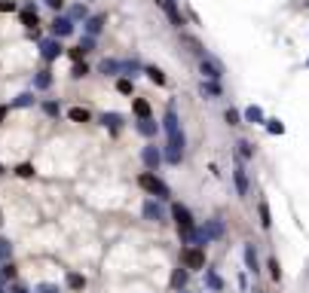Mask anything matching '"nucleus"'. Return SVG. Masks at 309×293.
<instances>
[{
  "mask_svg": "<svg viewBox=\"0 0 309 293\" xmlns=\"http://www.w3.org/2000/svg\"><path fill=\"white\" fill-rule=\"evenodd\" d=\"M138 187L147 193L150 198H159V201H166V198H172V190H169V183L162 180V177H156L153 171H141L138 174Z\"/></svg>",
  "mask_w": 309,
  "mask_h": 293,
  "instance_id": "1",
  "label": "nucleus"
},
{
  "mask_svg": "<svg viewBox=\"0 0 309 293\" xmlns=\"http://www.w3.org/2000/svg\"><path fill=\"white\" fill-rule=\"evenodd\" d=\"M169 214H172V220H175V226H178V235H181V238H184L187 232H193V229H196V220H193V214H190V208H187V205L175 201Z\"/></svg>",
  "mask_w": 309,
  "mask_h": 293,
  "instance_id": "2",
  "label": "nucleus"
},
{
  "mask_svg": "<svg viewBox=\"0 0 309 293\" xmlns=\"http://www.w3.org/2000/svg\"><path fill=\"white\" fill-rule=\"evenodd\" d=\"M181 266H184L187 272L205 269V247H184L181 250Z\"/></svg>",
  "mask_w": 309,
  "mask_h": 293,
  "instance_id": "3",
  "label": "nucleus"
},
{
  "mask_svg": "<svg viewBox=\"0 0 309 293\" xmlns=\"http://www.w3.org/2000/svg\"><path fill=\"white\" fill-rule=\"evenodd\" d=\"M162 132H166V141L184 135V132H181V116H178V107L175 104L166 107V116H162Z\"/></svg>",
  "mask_w": 309,
  "mask_h": 293,
  "instance_id": "4",
  "label": "nucleus"
},
{
  "mask_svg": "<svg viewBox=\"0 0 309 293\" xmlns=\"http://www.w3.org/2000/svg\"><path fill=\"white\" fill-rule=\"evenodd\" d=\"M141 214H144V220H150V223H166V220H169V211L162 208L159 198H147V201H144V208H141Z\"/></svg>",
  "mask_w": 309,
  "mask_h": 293,
  "instance_id": "5",
  "label": "nucleus"
},
{
  "mask_svg": "<svg viewBox=\"0 0 309 293\" xmlns=\"http://www.w3.org/2000/svg\"><path fill=\"white\" fill-rule=\"evenodd\" d=\"M199 73H202V80H217V83H221L224 64L217 58H211V55H205V58H199Z\"/></svg>",
  "mask_w": 309,
  "mask_h": 293,
  "instance_id": "6",
  "label": "nucleus"
},
{
  "mask_svg": "<svg viewBox=\"0 0 309 293\" xmlns=\"http://www.w3.org/2000/svg\"><path fill=\"white\" fill-rule=\"evenodd\" d=\"M141 162L147 165V171H156L159 165L166 162V159H162V146H156V144H147V146L141 150Z\"/></svg>",
  "mask_w": 309,
  "mask_h": 293,
  "instance_id": "7",
  "label": "nucleus"
},
{
  "mask_svg": "<svg viewBox=\"0 0 309 293\" xmlns=\"http://www.w3.org/2000/svg\"><path fill=\"white\" fill-rule=\"evenodd\" d=\"M199 232L208 238V244L211 242H221V238H224V220L221 217H211V220H205V223L199 226Z\"/></svg>",
  "mask_w": 309,
  "mask_h": 293,
  "instance_id": "8",
  "label": "nucleus"
},
{
  "mask_svg": "<svg viewBox=\"0 0 309 293\" xmlns=\"http://www.w3.org/2000/svg\"><path fill=\"white\" fill-rule=\"evenodd\" d=\"M233 183H236V195H239V198H245L251 183H248V168H245L242 162H236V168H233Z\"/></svg>",
  "mask_w": 309,
  "mask_h": 293,
  "instance_id": "9",
  "label": "nucleus"
},
{
  "mask_svg": "<svg viewBox=\"0 0 309 293\" xmlns=\"http://www.w3.org/2000/svg\"><path fill=\"white\" fill-rule=\"evenodd\" d=\"M153 3H156L162 12H166V15H169V22L181 31V25H184V15H181V6L175 3V0H153Z\"/></svg>",
  "mask_w": 309,
  "mask_h": 293,
  "instance_id": "10",
  "label": "nucleus"
},
{
  "mask_svg": "<svg viewBox=\"0 0 309 293\" xmlns=\"http://www.w3.org/2000/svg\"><path fill=\"white\" fill-rule=\"evenodd\" d=\"M62 43H59V37H46V40H40V55L46 61H56V58H62Z\"/></svg>",
  "mask_w": 309,
  "mask_h": 293,
  "instance_id": "11",
  "label": "nucleus"
},
{
  "mask_svg": "<svg viewBox=\"0 0 309 293\" xmlns=\"http://www.w3.org/2000/svg\"><path fill=\"white\" fill-rule=\"evenodd\" d=\"M70 34H74V22H70L67 15H56V18H52V37H59V40H62V37H70Z\"/></svg>",
  "mask_w": 309,
  "mask_h": 293,
  "instance_id": "12",
  "label": "nucleus"
},
{
  "mask_svg": "<svg viewBox=\"0 0 309 293\" xmlns=\"http://www.w3.org/2000/svg\"><path fill=\"white\" fill-rule=\"evenodd\" d=\"M199 95L208 98V101H214V98L224 95V89H221V83H217V80H202V83H199Z\"/></svg>",
  "mask_w": 309,
  "mask_h": 293,
  "instance_id": "13",
  "label": "nucleus"
},
{
  "mask_svg": "<svg viewBox=\"0 0 309 293\" xmlns=\"http://www.w3.org/2000/svg\"><path fill=\"white\" fill-rule=\"evenodd\" d=\"M135 132L141 135V138H156V132H159V122L150 116V119H138L135 122Z\"/></svg>",
  "mask_w": 309,
  "mask_h": 293,
  "instance_id": "14",
  "label": "nucleus"
},
{
  "mask_svg": "<svg viewBox=\"0 0 309 293\" xmlns=\"http://www.w3.org/2000/svg\"><path fill=\"white\" fill-rule=\"evenodd\" d=\"M242 256H245V269L251 275H260V263H257V250H254V244H245L242 247Z\"/></svg>",
  "mask_w": 309,
  "mask_h": 293,
  "instance_id": "15",
  "label": "nucleus"
},
{
  "mask_svg": "<svg viewBox=\"0 0 309 293\" xmlns=\"http://www.w3.org/2000/svg\"><path fill=\"white\" fill-rule=\"evenodd\" d=\"M242 119H245V122H251V125H263V122H266V113H263V107L251 104V107H245Z\"/></svg>",
  "mask_w": 309,
  "mask_h": 293,
  "instance_id": "16",
  "label": "nucleus"
},
{
  "mask_svg": "<svg viewBox=\"0 0 309 293\" xmlns=\"http://www.w3.org/2000/svg\"><path fill=\"white\" fill-rule=\"evenodd\" d=\"M202 272H205V287H208L211 293H221V290H224V278H221V275H217L214 269H208V266H205Z\"/></svg>",
  "mask_w": 309,
  "mask_h": 293,
  "instance_id": "17",
  "label": "nucleus"
},
{
  "mask_svg": "<svg viewBox=\"0 0 309 293\" xmlns=\"http://www.w3.org/2000/svg\"><path fill=\"white\" fill-rule=\"evenodd\" d=\"M22 25L28 28V31H37V25H40V18H37V6H25L22 9Z\"/></svg>",
  "mask_w": 309,
  "mask_h": 293,
  "instance_id": "18",
  "label": "nucleus"
},
{
  "mask_svg": "<svg viewBox=\"0 0 309 293\" xmlns=\"http://www.w3.org/2000/svg\"><path fill=\"white\" fill-rule=\"evenodd\" d=\"M181 43H184V46H187L193 55H199V58H205V55H208V52H205V46L199 43L196 37H190V34H181Z\"/></svg>",
  "mask_w": 309,
  "mask_h": 293,
  "instance_id": "19",
  "label": "nucleus"
},
{
  "mask_svg": "<svg viewBox=\"0 0 309 293\" xmlns=\"http://www.w3.org/2000/svg\"><path fill=\"white\" fill-rule=\"evenodd\" d=\"M257 223H260V229H269L272 226V211H269V205L260 198L257 201Z\"/></svg>",
  "mask_w": 309,
  "mask_h": 293,
  "instance_id": "20",
  "label": "nucleus"
},
{
  "mask_svg": "<svg viewBox=\"0 0 309 293\" xmlns=\"http://www.w3.org/2000/svg\"><path fill=\"white\" fill-rule=\"evenodd\" d=\"M83 25H86V37H98L104 28V15H89Z\"/></svg>",
  "mask_w": 309,
  "mask_h": 293,
  "instance_id": "21",
  "label": "nucleus"
},
{
  "mask_svg": "<svg viewBox=\"0 0 309 293\" xmlns=\"http://www.w3.org/2000/svg\"><path fill=\"white\" fill-rule=\"evenodd\" d=\"M98 70L104 73V77H117V73H123V61H117V58H104V61L98 64Z\"/></svg>",
  "mask_w": 309,
  "mask_h": 293,
  "instance_id": "22",
  "label": "nucleus"
},
{
  "mask_svg": "<svg viewBox=\"0 0 309 293\" xmlns=\"http://www.w3.org/2000/svg\"><path fill=\"white\" fill-rule=\"evenodd\" d=\"M52 86V70H37V77H34V92H46Z\"/></svg>",
  "mask_w": 309,
  "mask_h": 293,
  "instance_id": "23",
  "label": "nucleus"
},
{
  "mask_svg": "<svg viewBox=\"0 0 309 293\" xmlns=\"http://www.w3.org/2000/svg\"><path fill=\"white\" fill-rule=\"evenodd\" d=\"M187 281H190V272H187L184 266H181V269H175V275H172V287H175L178 293L187 287Z\"/></svg>",
  "mask_w": 309,
  "mask_h": 293,
  "instance_id": "24",
  "label": "nucleus"
},
{
  "mask_svg": "<svg viewBox=\"0 0 309 293\" xmlns=\"http://www.w3.org/2000/svg\"><path fill=\"white\" fill-rule=\"evenodd\" d=\"M132 113H135L138 119H150V104L144 101V98H135V101H132Z\"/></svg>",
  "mask_w": 309,
  "mask_h": 293,
  "instance_id": "25",
  "label": "nucleus"
},
{
  "mask_svg": "<svg viewBox=\"0 0 309 293\" xmlns=\"http://www.w3.org/2000/svg\"><path fill=\"white\" fill-rule=\"evenodd\" d=\"M67 119L70 122H89V119H92V113H89L86 107H70L67 110Z\"/></svg>",
  "mask_w": 309,
  "mask_h": 293,
  "instance_id": "26",
  "label": "nucleus"
},
{
  "mask_svg": "<svg viewBox=\"0 0 309 293\" xmlns=\"http://www.w3.org/2000/svg\"><path fill=\"white\" fill-rule=\"evenodd\" d=\"M236 156H239V159H251L254 156V144L251 141H236Z\"/></svg>",
  "mask_w": 309,
  "mask_h": 293,
  "instance_id": "27",
  "label": "nucleus"
},
{
  "mask_svg": "<svg viewBox=\"0 0 309 293\" xmlns=\"http://www.w3.org/2000/svg\"><path fill=\"white\" fill-rule=\"evenodd\" d=\"M101 125H107L111 132H120V125H123V116H120V113H101Z\"/></svg>",
  "mask_w": 309,
  "mask_h": 293,
  "instance_id": "28",
  "label": "nucleus"
},
{
  "mask_svg": "<svg viewBox=\"0 0 309 293\" xmlns=\"http://www.w3.org/2000/svg\"><path fill=\"white\" fill-rule=\"evenodd\" d=\"M144 73H147V77H150V83H156V86H166V73H162L159 67L147 64V67H144Z\"/></svg>",
  "mask_w": 309,
  "mask_h": 293,
  "instance_id": "29",
  "label": "nucleus"
},
{
  "mask_svg": "<svg viewBox=\"0 0 309 293\" xmlns=\"http://www.w3.org/2000/svg\"><path fill=\"white\" fill-rule=\"evenodd\" d=\"M64 281H67L70 290H83V287H86V278H83V275H77V272H67Z\"/></svg>",
  "mask_w": 309,
  "mask_h": 293,
  "instance_id": "30",
  "label": "nucleus"
},
{
  "mask_svg": "<svg viewBox=\"0 0 309 293\" xmlns=\"http://www.w3.org/2000/svg\"><path fill=\"white\" fill-rule=\"evenodd\" d=\"M6 260H12V242L0 235V263H6Z\"/></svg>",
  "mask_w": 309,
  "mask_h": 293,
  "instance_id": "31",
  "label": "nucleus"
},
{
  "mask_svg": "<svg viewBox=\"0 0 309 293\" xmlns=\"http://www.w3.org/2000/svg\"><path fill=\"white\" fill-rule=\"evenodd\" d=\"M266 269H269V278H272V281H282V266H279V260H276V256H269Z\"/></svg>",
  "mask_w": 309,
  "mask_h": 293,
  "instance_id": "32",
  "label": "nucleus"
},
{
  "mask_svg": "<svg viewBox=\"0 0 309 293\" xmlns=\"http://www.w3.org/2000/svg\"><path fill=\"white\" fill-rule=\"evenodd\" d=\"M34 101H37V98H34V92H22V95L12 101V107H31Z\"/></svg>",
  "mask_w": 309,
  "mask_h": 293,
  "instance_id": "33",
  "label": "nucleus"
},
{
  "mask_svg": "<svg viewBox=\"0 0 309 293\" xmlns=\"http://www.w3.org/2000/svg\"><path fill=\"white\" fill-rule=\"evenodd\" d=\"M123 73H125V77H138V73H141V64L138 61H123Z\"/></svg>",
  "mask_w": 309,
  "mask_h": 293,
  "instance_id": "34",
  "label": "nucleus"
},
{
  "mask_svg": "<svg viewBox=\"0 0 309 293\" xmlns=\"http://www.w3.org/2000/svg\"><path fill=\"white\" fill-rule=\"evenodd\" d=\"M40 107H43V113H46V116H59V113H62V107H59V101H43Z\"/></svg>",
  "mask_w": 309,
  "mask_h": 293,
  "instance_id": "35",
  "label": "nucleus"
},
{
  "mask_svg": "<svg viewBox=\"0 0 309 293\" xmlns=\"http://www.w3.org/2000/svg\"><path fill=\"white\" fill-rule=\"evenodd\" d=\"M263 125H266V132H269V135H285V125H282L279 119H266Z\"/></svg>",
  "mask_w": 309,
  "mask_h": 293,
  "instance_id": "36",
  "label": "nucleus"
},
{
  "mask_svg": "<svg viewBox=\"0 0 309 293\" xmlns=\"http://www.w3.org/2000/svg\"><path fill=\"white\" fill-rule=\"evenodd\" d=\"M132 80L129 77H123V80H117V92H120V95H132Z\"/></svg>",
  "mask_w": 309,
  "mask_h": 293,
  "instance_id": "37",
  "label": "nucleus"
},
{
  "mask_svg": "<svg viewBox=\"0 0 309 293\" xmlns=\"http://www.w3.org/2000/svg\"><path fill=\"white\" fill-rule=\"evenodd\" d=\"M224 119H227V125H239V122H242V113H239L236 107H230L227 113H224Z\"/></svg>",
  "mask_w": 309,
  "mask_h": 293,
  "instance_id": "38",
  "label": "nucleus"
},
{
  "mask_svg": "<svg viewBox=\"0 0 309 293\" xmlns=\"http://www.w3.org/2000/svg\"><path fill=\"white\" fill-rule=\"evenodd\" d=\"M0 272H3V281H15V266H12V260H6L3 266H0Z\"/></svg>",
  "mask_w": 309,
  "mask_h": 293,
  "instance_id": "39",
  "label": "nucleus"
},
{
  "mask_svg": "<svg viewBox=\"0 0 309 293\" xmlns=\"http://www.w3.org/2000/svg\"><path fill=\"white\" fill-rule=\"evenodd\" d=\"M67 18H70V22H77V18H83V22H86V18H89V12H86V6L80 3V6H74V9H70V15H67Z\"/></svg>",
  "mask_w": 309,
  "mask_h": 293,
  "instance_id": "40",
  "label": "nucleus"
},
{
  "mask_svg": "<svg viewBox=\"0 0 309 293\" xmlns=\"http://www.w3.org/2000/svg\"><path fill=\"white\" fill-rule=\"evenodd\" d=\"M34 293H62V290H59V284H37Z\"/></svg>",
  "mask_w": 309,
  "mask_h": 293,
  "instance_id": "41",
  "label": "nucleus"
},
{
  "mask_svg": "<svg viewBox=\"0 0 309 293\" xmlns=\"http://www.w3.org/2000/svg\"><path fill=\"white\" fill-rule=\"evenodd\" d=\"M80 49H83V52H92V49H95V37H83V40H80Z\"/></svg>",
  "mask_w": 309,
  "mask_h": 293,
  "instance_id": "42",
  "label": "nucleus"
},
{
  "mask_svg": "<svg viewBox=\"0 0 309 293\" xmlns=\"http://www.w3.org/2000/svg\"><path fill=\"white\" fill-rule=\"evenodd\" d=\"M86 73H89V67H86V64H74V70H70V77H74V80H80V77H86Z\"/></svg>",
  "mask_w": 309,
  "mask_h": 293,
  "instance_id": "43",
  "label": "nucleus"
},
{
  "mask_svg": "<svg viewBox=\"0 0 309 293\" xmlns=\"http://www.w3.org/2000/svg\"><path fill=\"white\" fill-rule=\"evenodd\" d=\"M15 174H19V177H31V174H34V165H28V162L19 165V168H15Z\"/></svg>",
  "mask_w": 309,
  "mask_h": 293,
  "instance_id": "44",
  "label": "nucleus"
},
{
  "mask_svg": "<svg viewBox=\"0 0 309 293\" xmlns=\"http://www.w3.org/2000/svg\"><path fill=\"white\" fill-rule=\"evenodd\" d=\"M6 293H28V287H25V284H19V281H12V284L6 287Z\"/></svg>",
  "mask_w": 309,
  "mask_h": 293,
  "instance_id": "45",
  "label": "nucleus"
},
{
  "mask_svg": "<svg viewBox=\"0 0 309 293\" xmlns=\"http://www.w3.org/2000/svg\"><path fill=\"white\" fill-rule=\"evenodd\" d=\"M46 6L56 9V12H62V9H64V0H46Z\"/></svg>",
  "mask_w": 309,
  "mask_h": 293,
  "instance_id": "46",
  "label": "nucleus"
},
{
  "mask_svg": "<svg viewBox=\"0 0 309 293\" xmlns=\"http://www.w3.org/2000/svg\"><path fill=\"white\" fill-rule=\"evenodd\" d=\"M6 9H15L12 0H0V12H6Z\"/></svg>",
  "mask_w": 309,
  "mask_h": 293,
  "instance_id": "47",
  "label": "nucleus"
},
{
  "mask_svg": "<svg viewBox=\"0 0 309 293\" xmlns=\"http://www.w3.org/2000/svg\"><path fill=\"white\" fill-rule=\"evenodd\" d=\"M6 113H9V107H6V104H0V125H3V119H6Z\"/></svg>",
  "mask_w": 309,
  "mask_h": 293,
  "instance_id": "48",
  "label": "nucleus"
},
{
  "mask_svg": "<svg viewBox=\"0 0 309 293\" xmlns=\"http://www.w3.org/2000/svg\"><path fill=\"white\" fill-rule=\"evenodd\" d=\"M0 293H6V287H3V284H0Z\"/></svg>",
  "mask_w": 309,
  "mask_h": 293,
  "instance_id": "49",
  "label": "nucleus"
},
{
  "mask_svg": "<svg viewBox=\"0 0 309 293\" xmlns=\"http://www.w3.org/2000/svg\"><path fill=\"white\" fill-rule=\"evenodd\" d=\"M0 284H3V272H0Z\"/></svg>",
  "mask_w": 309,
  "mask_h": 293,
  "instance_id": "50",
  "label": "nucleus"
},
{
  "mask_svg": "<svg viewBox=\"0 0 309 293\" xmlns=\"http://www.w3.org/2000/svg\"><path fill=\"white\" fill-rule=\"evenodd\" d=\"M0 223H3V214H0Z\"/></svg>",
  "mask_w": 309,
  "mask_h": 293,
  "instance_id": "51",
  "label": "nucleus"
},
{
  "mask_svg": "<svg viewBox=\"0 0 309 293\" xmlns=\"http://www.w3.org/2000/svg\"><path fill=\"white\" fill-rule=\"evenodd\" d=\"M254 293H263V290H254Z\"/></svg>",
  "mask_w": 309,
  "mask_h": 293,
  "instance_id": "52",
  "label": "nucleus"
},
{
  "mask_svg": "<svg viewBox=\"0 0 309 293\" xmlns=\"http://www.w3.org/2000/svg\"><path fill=\"white\" fill-rule=\"evenodd\" d=\"M0 174H3V168H0Z\"/></svg>",
  "mask_w": 309,
  "mask_h": 293,
  "instance_id": "53",
  "label": "nucleus"
},
{
  "mask_svg": "<svg viewBox=\"0 0 309 293\" xmlns=\"http://www.w3.org/2000/svg\"><path fill=\"white\" fill-rule=\"evenodd\" d=\"M181 293H187V290H181Z\"/></svg>",
  "mask_w": 309,
  "mask_h": 293,
  "instance_id": "54",
  "label": "nucleus"
}]
</instances>
